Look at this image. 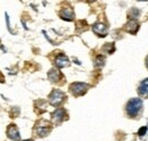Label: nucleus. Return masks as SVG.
<instances>
[{
  "instance_id": "nucleus-1",
  "label": "nucleus",
  "mask_w": 148,
  "mask_h": 141,
  "mask_svg": "<svg viewBox=\"0 0 148 141\" xmlns=\"http://www.w3.org/2000/svg\"><path fill=\"white\" fill-rule=\"evenodd\" d=\"M127 114L128 116L134 118L137 117L140 113H141V109H143V100L141 99H138V98H133L129 100V103L127 104Z\"/></svg>"
},
{
  "instance_id": "nucleus-2",
  "label": "nucleus",
  "mask_w": 148,
  "mask_h": 141,
  "mask_svg": "<svg viewBox=\"0 0 148 141\" xmlns=\"http://www.w3.org/2000/svg\"><path fill=\"white\" fill-rule=\"evenodd\" d=\"M51 129H53V126H51V124L49 123L48 121L41 120L36 125V133L39 137H47L50 133Z\"/></svg>"
},
{
  "instance_id": "nucleus-3",
  "label": "nucleus",
  "mask_w": 148,
  "mask_h": 141,
  "mask_svg": "<svg viewBox=\"0 0 148 141\" xmlns=\"http://www.w3.org/2000/svg\"><path fill=\"white\" fill-rule=\"evenodd\" d=\"M64 99H65V93L57 89L53 90V92L49 94V103L50 105L55 106V107L60 105L64 101Z\"/></svg>"
},
{
  "instance_id": "nucleus-4",
  "label": "nucleus",
  "mask_w": 148,
  "mask_h": 141,
  "mask_svg": "<svg viewBox=\"0 0 148 141\" xmlns=\"http://www.w3.org/2000/svg\"><path fill=\"white\" fill-rule=\"evenodd\" d=\"M89 89V86L82 82H75L70 86V91L73 93V96L79 97V96H83Z\"/></svg>"
},
{
  "instance_id": "nucleus-5",
  "label": "nucleus",
  "mask_w": 148,
  "mask_h": 141,
  "mask_svg": "<svg viewBox=\"0 0 148 141\" xmlns=\"http://www.w3.org/2000/svg\"><path fill=\"white\" fill-rule=\"evenodd\" d=\"M51 117H53V121L56 124H59L67 118V113H66V110L64 108H57L55 112L51 114Z\"/></svg>"
},
{
  "instance_id": "nucleus-6",
  "label": "nucleus",
  "mask_w": 148,
  "mask_h": 141,
  "mask_svg": "<svg viewBox=\"0 0 148 141\" xmlns=\"http://www.w3.org/2000/svg\"><path fill=\"white\" fill-rule=\"evenodd\" d=\"M7 136H8L9 139H12V140H14V141L19 140L21 137H19L18 129L16 127V125L12 124V125L8 126V129H7Z\"/></svg>"
},
{
  "instance_id": "nucleus-7",
  "label": "nucleus",
  "mask_w": 148,
  "mask_h": 141,
  "mask_svg": "<svg viewBox=\"0 0 148 141\" xmlns=\"http://www.w3.org/2000/svg\"><path fill=\"white\" fill-rule=\"evenodd\" d=\"M93 32L96 34H98L99 36H105V35L108 33V29L105 24H101V23H96L92 26Z\"/></svg>"
},
{
  "instance_id": "nucleus-8",
  "label": "nucleus",
  "mask_w": 148,
  "mask_h": 141,
  "mask_svg": "<svg viewBox=\"0 0 148 141\" xmlns=\"http://www.w3.org/2000/svg\"><path fill=\"white\" fill-rule=\"evenodd\" d=\"M124 30H125L127 32L131 33V34H134V33H137V31L139 30V23H138L137 21H134V19H131V21H129V22L125 24Z\"/></svg>"
},
{
  "instance_id": "nucleus-9",
  "label": "nucleus",
  "mask_w": 148,
  "mask_h": 141,
  "mask_svg": "<svg viewBox=\"0 0 148 141\" xmlns=\"http://www.w3.org/2000/svg\"><path fill=\"white\" fill-rule=\"evenodd\" d=\"M55 64L57 67L63 68V67H66L70 65V60L65 55H58L55 58Z\"/></svg>"
},
{
  "instance_id": "nucleus-10",
  "label": "nucleus",
  "mask_w": 148,
  "mask_h": 141,
  "mask_svg": "<svg viewBox=\"0 0 148 141\" xmlns=\"http://www.w3.org/2000/svg\"><path fill=\"white\" fill-rule=\"evenodd\" d=\"M48 77H49V80H50L53 83H57L63 76H62V74H60L59 70H56V68H53V70H49V73H48Z\"/></svg>"
},
{
  "instance_id": "nucleus-11",
  "label": "nucleus",
  "mask_w": 148,
  "mask_h": 141,
  "mask_svg": "<svg viewBox=\"0 0 148 141\" xmlns=\"http://www.w3.org/2000/svg\"><path fill=\"white\" fill-rule=\"evenodd\" d=\"M138 92L141 97L144 98H148V79L144 80L140 86H139V89H138Z\"/></svg>"
},
{
  "instance_id": "nucleus-12",
  "label": "nucleus",
  "mask_w": 148,
  "mask_h": 141,
  "mask_svg": "<svg viewBox=\"0 0 148 141\" xmlns=\"http://www.w3.org/2000/svg\"><path fill=\"white\" fill-rule=\"evenodd\" d=\"M60 17L65 21H73L74 18V13L71 8H64L60 12Z\"/></svg>"
},
{
  "instance_id": "nucleus-13",
  "label": "nucleus",
  "mask_w": 148,
  "mask_h": 141,
  "mask_svg": "<svg viewBox=\"0 0 148 141\" xmlns=\"http://www.w3.org/2000/svg\"><path fill=\"white\" fill-rule=\"evenodd\" d=\"M139 14H140V12H139L137 8H132L131 12L129 13V17L130 18H138Z\"/></svg>"
},
{
  "instance_id": "nucleus-14",
  "label": "nucleus",
  "mask_w": 148,
  "mask_h": 141,
  "mask_svg": "<svg viewBox=\"0 0 148 141\" xmlns=\"http://www.w3.org/2000/svg\"><path fill=\"white\" fill-rule=\"evenodd\" d=\"M97 63H96V65H104V62H105V58L103 57V56H98L97 57V60H96Z\"/></svg>"
},
{
  "instance_id": "nucleus-15",
  "label": "nucleus",
  "mask_w": 148,
  "mask_h": 141,
  "mask_svg": "<svg viewBox=\"0 0 148 141\" xmlns=\"http://www.w3.org/2000/svg\"><path fill=\"white\" fill-rule=\"evenodd\" d=\"M146 132H147V126H144V127H141V129L139 130L138 133H139V136H144Z\"/></svg>"
},
{
  "instance_id": "nucleus-16",
  "label": "nucleus",
  "mask_w": 148,
  "mask_h": 141,
  "mask_svg": "<svg viewBox=\"0 0 148 141\" xmlns=\"http://www.w3.org/2000/svg\"><path fill=\"white\" fill-rule=\"evenodd\" d=\"M146 66H147V68H148V57L146 58Z\"/></svg>"
},
{
  "instance_id": "nucleus-17",
  "label": "nucleus",
  "mask_w": 148,
  "mask_h": 141,
  "mask_svg": "<svg viewBox=\"0 0 148 141\" xmlns=\"http://www.w3.org/2000/svg\"><path fill=\"white\" fill-rule=\"evenodd\" d=\"M23 141H33V140H31V139H29V140H23Z\"/></svg>"
}]
</instances>
